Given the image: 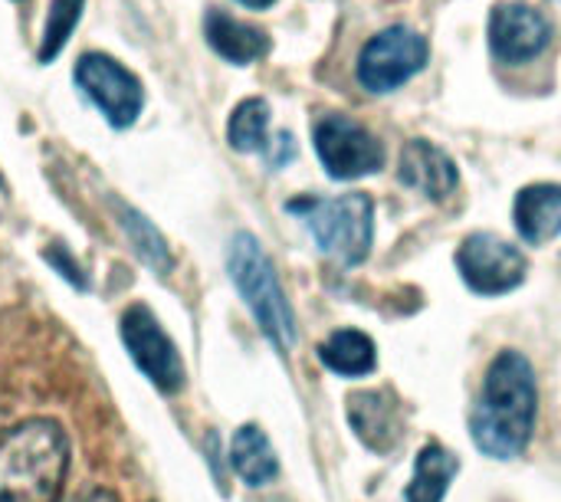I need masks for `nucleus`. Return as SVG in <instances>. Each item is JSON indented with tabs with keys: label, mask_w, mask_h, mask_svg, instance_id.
I'll return each mask as SVG.
<instances>
[{
	"label": "nucleus",
	"mask_w": 561,
	"mask_h": 502,
	"mask_svg": "<svg viewBox=\"0 0 561 502\" xmlns=\"http://www.w3.org/2000/svg\"><path fill=\"white\" fill-rule=\"evenodd\" d=\"M539 414L536 372L526 355L500 352L483 378L480 401L470 414L473 444L496 460L519 457L529 447Z\"/></svg>",
	"instance_id": "obj_1"
},
{
	"label": "nucleus",
	"mask_w": 561,
	"mask_h": 502,
	"mask_svg": "<svg viewBox=\"0 0 561 502\" xmlns=\"http://www.w3.org/2000/svg\"><path fill=\"white\" fill-rule=\"evenodd\" d=\"M69 470V437L49 418L0 431V502H56Z\"/></svg>",
	"instance_id": "obj_2"
},
{
	"label": "nucleus",
	"mask_w": 561,
	"mask_h": 502,
	"mask_svg": "<svg viewBox=\"0 0 561 502\" xmlns=\"http://www.w3.org/2000/svg\"><path fill=\"white\" fill-rule=\"evenodd\" d=\"M227 270H230V279H233L237 293L243 296L247 309L253 312L256 326L263 329V335L283 355H289V349L296 345V312L279 286L273 260L266 256V250L260 247V240L253 233H237L230 240Z\"/></svg>",
	"instance_id": "obj_3"
},
{
	"label": "nucleus",
	"mask_w": 561,
	"mask_h": 502,
	"mask_svg": "<svg viewBox=\"0 0 561 502\" xmlns=\"http://www.w3.org/2000/svg\"><path fill=\"white\" fill-rule=\"evenodd\" d=\"M289 214L302 217L319 250L345 266L362 263L375 240V204L368 194L342 197H296L286 204Z\"/></svg>",
	"instance_id": "obj_4"
},
{
	"label": "nucleus",
	"mask_w": 561,
	"mask_h": 502,
	"mask_svg": "<svg viewBox=\"0 0 561 502\" xmlns=\"http://www.w3.org/2000/svg\"><path fill=\"white\" fill-rule=\"evenodd\" d=\"M76 85L102 112L112 128H128L145 109V89L135 72L105 53H82L76 69Z\"/></svg>",
	"instance_id": "obj_5"
},
{
	"label": "nucleus",
	"mask_w": 561,
	"mask_h": 502,
	"mask_svg": "<svg viewBox=\"0 0 561 502\" xmlns=\"http://www.w3.org/2000/svg\"><path fill=\"white\" fill-rule=\"evenodd\" d=\"M427 39L411 26H388L358 53V82L368 92H394L427 66Z\"/></svg>",
	"instance_id": "obj_6"
},
{
	"label": "nucleus",
	"mask_w": 561,
	"mask_h": 502,
	"mask_svg": "<svg viewBox=\"0 0 561 502\" xmlns=\"http://www.w3.org/2000/svg\"><path fill=\"white\" fill-rule=\"evenodd\" d=\"M122 342L138 365V372L164 395H174L184 388V362L178 345L168 339L161 322L148 306H131L122 316Z\"/></svg>",
	"instance_id": "obj_7"
},
{
	"label": "nucleus",
	"mask_w": 561,
	"mask_h": 502,
	"mask_svg": "<svg viewBox=\"0 0 561 502\" xmlns=\"http://www.w3.org/2000/svg\"><path fill=\"white\" fill-rule=\"evenodd\" d=\"M463 283L480 296H506L526 279V256L496 233H470L457 250Z\"/></svg>",
	"instance_id": "obj_8"
},
{
	"label": "nucleus",
	"mask_w": 561,
	"mask_h": 502,
	"mask_svg": "<svg viewBox=\"0 0 561 502\" xmlns=\"http://www.w3.org/2000/svg\"><path fill=\"white\" fill-rule=\"evenodd\" d=\"M316 151L335 181L365 178L385 164L381 141L365 125L345 115H322L316 122Z\"/></svg>",
	"instance_id": "obj_9"
},
{
	"label": "nucleus",
	"mask_w": 561,
	"mask_h": 502,
	"mask_svg": "<svg viewBox=\"0 0 561 502\" xmlns=\"http://www.w3.org/2000/svg\"><path fill=\"white\" fill-rule=\"evenodd\" d=\"M552 43V23L526 3H500L490 13V49L500 62L523 66L542 56Z\"/></svg>",
	"instance_id": "obj_10"
},
{
	"label": "nucleus",
	"mask_w": 561,
	"mask_h": 502,
	"mask_svg": "<svg viewBox=\"0 0 561 502\" xmlns=\"http://www.w3.org/2000/svg\"><path fill=\"white\" fill-rule=\"evenodd\" d=\"M398 178L408 187L431 197V201H447L457 191V181H460L454 158L444 148H437L434 141H427V138H414V141L404 145Z\"/></svg>",
	"instance_id": "obj_11"
},
{
	"label": "nucleus",
	"mask_w": 561,
	"mask_h": 502,
	"mask_svg": "<svg viewBox=\"0 0 561 502\" xmlns=\"http://www.w3.org/2000/svg\"><path fill=\"white\" fill-rule=\"evenodd\" d=\"M348 424L365 447L388 454L401 437V408L385 391H358L348 398Z\"/></svg>",
	"instance_id": "obj_12"
},
{
	"label": "nucleus",
	"mask_w": 561,
	"mask_h": 502,
	"mask_svg": "<svg viewBox=\"0 0 561 502\" xmlns=\"http://www.w3.org/2000/svg\"><path fill=\"white\" fill-rule=\"evenodd\" d=\"M204 33H207L210 49L233 66H250L270 53V36L260 26H250L224 10H207Z\"/></svg>",
	"instance_id": "obj_13"
},
{
	"label": "nucleus",
	"mask_w": 561,
	"mask_h": 502,
	"mask_svg": "<svg viewBox=\"0 0 561 502\" xmlns=\"http://www.w3.org/2000/svg\"><path fill=\"white\" fill-rule=\"evenodd\" d=\"M516 230L526 243L542 247L561 233V187L559 184H529L516 194Z\"/></svg>",
	"instance_id": "obj_14"
},
{
	"label": "nucleus",
	"mask_w": 561,
	"mask_h": 502,
	"mask_svg": "<svg viewBox=\"0 0 561 502\" xmlns=\"http://www.w3.org/2000/svg\"><path fill=\"white\" fill-rule=\"evenodd\" d=\"M457 474H460V460L447 447L427 444L414 460V474L404 490V502H444Z\"/></svg>",
	"instance_id": "obj_15"
},
{
	"label": "nucleus",
	"mask_w": 561,
	"mask_h": 502,
	"mask_svg": "<svg viewBox=\"0 0 561 502\" xmlns=\"http://www.w3.org/2000/svg\"><path fill=\"white\" fill-rule=\"evenodd\" d=\"M230 464L247 487H266L276 474V450L256 424H243L230 441Z\"/></svg>",
	"instance_id": "obj_16"
},
{
	"label": "nucleus",
	"mask_w": 561,
	"mask_h": 502,
	"mask_svg": "<svg viewBox=\"0 0 561 502\" xmlns=\"http://www.w3.org/2000/svg\"><path fill=\"white\" fill-rule=\"evenodd\" d=\"M319 362L345 378H362L378 368L375 342L358 329H339L329 342L319 345Z\"/></svg>",
	"instance_id": "obj_17"
},
{
	"label": "nucleus",
	"mask_w": 561,
	"mask_h": 502,
	"mask_svg": "<svg viewBox=\"0 0 561 502\" xmlns=\"http://www.w3.org/2000/svg\"><path fill=\"white\" fill-rule=\"evenodd\" d=\"M115 210H118V224H122L125 237L131 240V250L138 253V260H141L145 266H151L154 273L168 276V273L174 270V256H171L168 240H164V237L154 230V224H151L145 214H138L135 207L115 204Z\"/></svg>",
	"instance_id": "obj_18"
},
{
	"label": "nucleus",
	"mask_w": 561,
	"mask_h": 502,
	"mask_svg": "<svg viewBox=\"0 0 561 502\" xmlns=\"http://www.w3.org/2000/svg\"><path fill=\"white\" fill-rule=\"evenodd\" d=\"M270 138V105L266 99H243L227 125V141L237 151H263Z\"/></svg>",
	"instance_id": "obj_19"
},
{
	"label": "nucleus",
	"mask_w": 561,
	"mask_h": 502,
	"mask_svg": "<svg viewBox=\"0 0 561 502\" xmlns=\"http://www.w3.org/2000/svg\"><path fill=\"white\" fill-rule=\"evenodd\" d=\"M82 10H85V0H53L49 3V13H46V23H43V36H39V62H53L62 46L69 43L72 30L79 26L82 20Z\"/></svg>",
	"instance_id": "obj_20"
},
{
	"label": "nucleus",
	"mask_w": 561,
	"mask_h": 502,
	"mask_svg": "<svg viewBox=\"0 0 561 502\" xmlns=\"http://www.w3.org/2000/svg\"><path fill=\"white\" fill-rule=\"evenodd\" d=\"M43 256H46V263H49V266H53V270H56L62 279H69L72 286H79V289H85V286H89V279H85V270H82V266H79V263L69 256V250H66V247H59V243H56V247H49Z\"/></svg>",
	"instance_id": "obj_21"
},
{
	"label": "nucleus",
	"mask_w": 561,
	"mask_h": 502,
	"mask_svg": "<svg viewBox=\"0 0 561 502\" xmlns=\"http://www.w3.org/2000/svg\"><path fill=\"white\" fill-rule=\"evenodd\" d=\"M72 502H118L112 493H105V490H92V493H85V497H79V500Z\"/></svg>",
	"instance_id": "obj_22"
},
{
	"label": "nucleus",
	"mask_w": 561,
	"mask_h": 502,
	"mask_svg": "<svg viewBox=\"0 0 561 502\" xmlns=\"http://www.w3.org/2000/svg\"><path fill=\"white\" fill-rule=\"evenodd\" d=\"M240 7H250V10H266V7H273L276 0H237Z\"/></svg>",
	"instance_id": "obj_23"
}]
</instances>
